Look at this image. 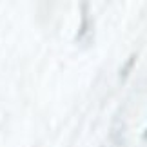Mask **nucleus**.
Listing matches in <instances>:
<instances>
[{
    "label": "nucleus",
    "instance_id": "1",
    "mask_svg": "<svg viewBox=\"0 0 147 147\" xmlns=\"http://www.w3.org/2000/svg\"><path fill=\"white\" fill-rule=\"evenodd\" d=\"M145 138H147V133H145Z\"/></svg>",
    "mask_w": 147,
    "mask_h": 147
}]
</instances>
